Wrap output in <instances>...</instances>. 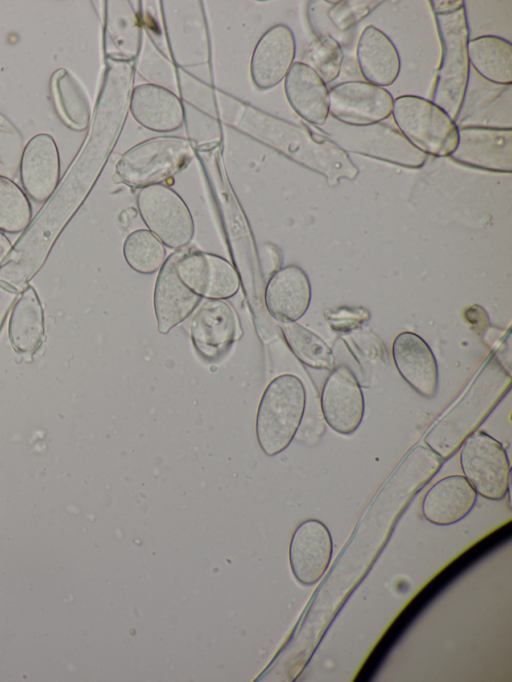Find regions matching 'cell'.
Segmentation results:
<instances>
[{
  "label": "cell",
  "mask_w": 512,
  "mask_h": 682,
  "mask_svg": "<svg viewBox=\"0 0 512 682\" xmlns=\"http://www.w3.org/2000/svg\"><path fill=\"white\" fill-rule=\"evenodd\" d=\"M510 383V375L490 360L459 400L428 430L424 444L442 460L452 456L494 410Z\"/></svg>",
  "instance_id": "1"
},
{
  "label": "cell",
  "mask_w": 512,
  "mask_h": 682,
  "mask_svg": "<svg viewBox=\"0 0 512 682\" xmlns=\"http://www.w3.org/2000/svg\"><path fill=\"white\" fill-rule=\"evenodd\" d=\"M254 113L264 123V132H253L251 136L324 175L331 185L340 178L352 180L358 175V168L346 151L325 136L263 112Z\"/></svg>",
  "instance_id": "2"
},
{
  "label": "cell",
  "mask_w": 512,
  "mask_h": 682,
  "mask_svg": "<svg viewBox=\"0 0 512 682\" xmlns=\"http://www.w3.org/2000/svg\"><path fill=\"white\" fill-rule=\"evenodd\" d=\"M305 406V387L296 375L281 374L268 383L255 420L257 442L267 456H275L290 445L303 419Z\"/></svg>",
  "instance_id": "3"
},
{
  "label": "cell",
  "mask_w": 512,
  "mask_h": 682,
  "mask_svg": "<svg viewBox=\"0 0 512 682\" xmlns=\"http://www.w3.org/2000/svg\"><path fill=\"white\" fill-rule=\"evenodd\" d=\"M434 18L442 55L431 101L455 121L465 100L470 73L466 8L464 6L449 14L434 15Z\"/></svg>",
  "instance_id": "4"
},
{
  "label": "cell",
  "mask_w": 512,
  "mask_h": 682,
  "mask_svg": "<svg viewBox=\"0 0 512 682\" xmlns=\"http://www.w3.org/2000/svg\"><path fill=\"white\" fill-rule=\"evenodd\" d=\"M195 155L191 142L180 136H157L124 152L115 166L117 182L131 188L162 184L184 170Z\"/></svg>",
  "instance_id": "5"
},
{
  "label": "cell",
  "mask_w": 512,
  "mask_h": 682,
  "mask_svg": "<svg viewBox=\"0 0 512 682\" xmlns=\"http://www.w3.org/2000/svg\"><path fill=\"white\" fill-rule=\"evenodd\" d=\"M392 117L399 132L419 151L448 157L458 142V126L431 100L402 95L393 100Z\"/></svg>",
  "instance_id": "6"
},
{
  "label": "cell",
  "mask_w": 512,
  "mask_h": 682,
  "mask_svg": "<svg viewBox=\"0 0 512 682\" xmlns=\"http://www.w3.org/2000/svg\"><path fill=\"white\" fill-rule=\"evenodd\" d=\"M320 131L344 151L348 149L407 167L421 166L426 159L424 153L387 123L353 127L337 122L321 126Z\"/></svg>",
  "instance_id": "7"
},
{
  "label": "cell",
  "mask_w": 512,
  "mask_h": 682,
  "mask_svg": "<svg viewBox=\"0 0 512 682\" xmlns=\"http://www.w3.org/2000/svg\"><path fill=\"white\" fill-rule=\"evenodd\" d=\"M139 214L149 231L171 249H182L193 239L195 224L183 198L165 184L140 188Z\"/></svg>",
  "instance_id": "8"
},
{
  "label": "cell",
  "mask_w": 512,
  "mask_h": 682,
  "mask_svg": "<svg viewBox=\"0 0 512 682\" xmlns=\"http://www.w3.org/2000/svg\"><path fill=\"white\" fill-rule=\"evenodd\" d=\"M460 465L477 494L499 501L509 491L510 462L503 445L483 431H475L461 445Z\"/></svg>",
  "instance_id": "9"
},
{
  "label": "cell",
  "mask_w": 512,
  "mask_h": 682,
  "mask_svg": "<svg viewBox=\"0 0 512 682\" xmlns=\"http://www.w3.org/2000/svg\"><path fill=\"white\" fill-rule=\"evenodd\" d=\"M393 100L385 88L359 80L338 83L328 91L329 114L337 122L353 127L386 120L391 115Z\"/></svg>",
  "instance_id": "10"
},
{
  "label": "cell",
  "mask_w": 512,
  "mask_h": 682,
  "mask_svg": "<svg viewBox=\"0 0 512 682\" xmlns=\"http://www.w3.org/2000/svg\"><path fill=\"white\" fill-rule=\"evenodd\" d=\"M175 270L189 290L208 300L231 298L240 288L236 269L213 253L185 249L176 261Z\"/></svg>",
  "instance_id": "11"
},
{
  "label": "cell",
  "mask_w": 512,
  "mask_h": 682,
  "mask_svg": "<svg viewBox=\"0 0 512 682\" xmlns=\"http://www.w3.org/2000/svg\"><path fill=\"white\" fill-rule=\"evenodd\" d=\"M239 325L232 306L224 300H207L194 313L190 339L197 355L208 363L223 359L238 337Z\"/></svg>",
  "instance_id": "12"
},
{
  "label": "cell",
  "mask_w": 512,
  "mask_h": 682,
  "mask_svg": "<svg viewBox=\"0 0 512 682\" xmlns=\"http://www.w3.org/2000/svg\"><path fill=\"white\" fill-rule=\"evenodd\" d=\"M449 157L470 167L510 172L512 129L478 125L458 127L457 146Z\"/></svg>",
  "instance_id": "13"
},
{
  "label": "cell",
  "mask_w": 512,
  "mask_h": 682,
  "mask_svg": "<svg viewBox=\"0 0 512 682\" xmlns=\"http://www.w3.org/2000/svg\"><path fill=\"white\" fill-rule=\"evenodd\" d=\"M320 403L324 420L333 431L349 435L360 426L365 410L364 395L347 366L331 370L324 382Z\"/></svg>",
  "instance_id": "14"
},
{
  "label": "cell",
  "mask_w": 512,
  "mask_h": 682,
  "mask_svg": "<svg viewBox=\"0 0 512 682\" xmlns=\"http://www.w3.org/2000/svg\"><path fill=\"white\" fill-rule=\"evenodd\" d=\"M333 541L326 525L317 519H307L295 529L289 546L292 573L304 585L317 583L329 567Z\"/></svg>",
  "instance_id": "15"
},
{
  "label": "cell",
  "mask_w": 512,
  "mask_h": 682,
  "mask_svg": "<svg viewBox=\"0 0 512 682\" xmlns=\"http://www.w3.org/2000/svg\"><path fill=\"white\" fill-rule=\"evenodd\" d=\"M296 55L295 36L290 27L276 24L258 39L250 60V76L259 90H268L285 79Z\"/></svg>",
  "instance_id": "16"
},
{
  "label": "cell",
  "mask_w": 512,
  "mask_h": 682,
  "mask_svg": "<svg viewBox=\"0 0 512 682\" xmlns=\"http://www.w3.org/2000/svg\"><path fill=\"white\" fill-rule=\"evenodd\" d=\"M185 249H177L166 258L154 285L153 305L160 334L169 333L186 320L201 302L178 278L175 264Z\"/></svg>",
  "instance_id": "17"
},
{
  "label": "cell",
  "mask_w": 512,
  "mask_h": 682,
  "mask_svg": "<svg viewBox=\"0 0 512 682\" xmlns=\"http://www.w3.org/2000/svg\"><path fill=\"white\" fill-rule=\"evenodd\" d=\"M19 173L24 190L34 201L42 203L49 199L60 178L59 151L50 134H36L27 142Z\"/></svg>",
  "instance_id": "18"
},
{
  "label": "cell",
  "mask_w": 512,
  "mask_h": 682,
  "mask_svg": "<svg viewBox=\"0 0 512 682\" xmlns=\"http://www.w3.org/2000/svg\"><path fill=\"white\" fill-rule=\"evenodd\" d=\"M392 356L399 374L414 391L425 398L436 395L438 365L423 338L408 331L398 334L392 344Z\"/></svg>",
  "instance_id": "19"
},
{
  "label": "cell",
  "mask_w": 512,
  "mask_h": 682,
  "mask_svg": "<svg viewBox=\"0 0 512 682\" xmlns=\"http://www.w3.org/2000/svg\"><path fill=\"white\" fill-rule=\"evenodd\" d=\"M129 111L142 127L159 133L176 131L185 120L180 98L171 90L152 83L133 87Z\"/></svg>",
  "instance_id": "20"
},
{
  "label": "cell",
  "mask_w": 512,
  "mask_h": 682,
  "mask_svg": "<svg viewBox=\"0 0 512 682\" xmlns=\"http://www.w3.org/2000/svg\"><path fill=\"white\" fill-rule=\"evenodd\" d=\"M310 302L309 278L297 265H287L275 271L266 284V309L279 322L297 321L306 313Z\"/></svg>",
  "instance_id": "21"
},
{
  "label": "cell",
  "mask_w": 512,
  "mask_h": 682,
  "mask_svg": "<svg viewBox=\"0 0 512 682\" xmlns=\"http://www.w3.org/2000/svg\"><path fill=\"white\" fill-rule=\"evenodd\" d=\"M477 501V493L461 475H450L437 481L425 494L422 514L432 524L447 526L466 517Z\"/></svg>",
  "instance_id": "22"
},
{
  "label": "cell",
  "mask_w": 512,
  "mask_h": 682,
  "mask_svg": "<svg viewBox=\"0 0 512 682\" xmlns=\"http://www.w3.org/2000/svg\"><path fill=\"white\" fill-rule=\"evenodd\" d=\"M357 64L366 82L379 87L392 85L399 76L401 58L392 40L379 28L368 25L356 46Z\"/></svg>",
  "instance_id": "23"
},
{
  "label": "cell",
  "mask_w": 512,
  "mask_h": 682,
  "mask_svg": "<svg viewBox=\"0 0 512 682\" xmlns=\"http://www.w3.org/2000/svg\"><path fill=\"white\" fill-rule=\"evenodd\" d=\"M284 91L288 103L302 119L318 127L327 122L328 89L311 67L294 62L285 77Z\"/></svg>",
  "instance_id": "24"
},
{
  "label": "cell",
  "mask_w": 512,
  "mask_h": 682,
  "mask_svg": "<svg viewBox=\"0 0 512 682\" xmlns=\"http://www.w3.org/2000/svg\"><path fill=\"white\" fill-rule=\"evenodd\" d=\"M8 333L13 349L20 354H34L44 342V311L33 286L22 291L14 303Z\"/></svg>",
  "instance_id": "25"
},
{
  "label": "cell",
  "mask_w": 512,
  "mask_h": 682,
  "mask_svg": "<svg viewBox=\"0 0 512 682\" xmlns=\"http://www.w3.org/2000/svg\"><path fill=\"white\" fill-rule=\"evenodd\" d=\"M105 54L106 59L134 61L141 41V29L135 13L127 2H106Z\"/></svg>",
  "instance_id": "26"
},
{
  "label": "cell",
  "mask_w": 512,
  "mask_h": 682,
  "mask_svg": "<svg viewBox=\"0 0 512 682\" xmlns=\"http://www.w3.org/2000/svg\"><path fill=\"white\" fill-rule=\"evenodd\" d=\"M469 64L486 81L497 85L512 83V44L494 35L469 39Z\"/></svg>",
  "instance_id": "27"
},
{
  "label": "cell",
  "mask_w": 512,
  "mask_h": 682,
  "mask_svg": "<svg viewBox=\"0 0 512 682\" xmlns=\"http://www.w3.org/2000/svg\"><path fill=\"white\" fill-rule=\"evenodd\" d=\"M51 92L57 113L69 128H88L92 109L89 97L79 80L67 69L59 68L51 76Z\"/></svg>",
  "instance_id": "28"
},
{
  "label": "cell",
  "mask_w": 512,
  "mask_h": 682,
  "mask_svg": "<svg viewBox=\"0 0 512 682\" xmlns=\"http://www.w3.org/2000/svg\"><path fill=\"white\" fill-rule=\"evenodd\" d=\"M279 328L289 349L304 365L323 370L335 368L333 352L319 335L296 321L279 322Z\"/></svg>",
  "instance_id": "29"
},
{
  "label": "cell",
  "mask_w": 512,
  "mask_h": 682,
  "mask_svg": "<svg viewBox=\"0 0 512 682\" xmlns=\"http://www.w3.org/2000/svg\"><path fill=\"white\" fill-rule=\"evenodd\" d=\"M122 250L129 267L140 274L155 273L166 260L164 244L147 229L128 234Z\"/></svg>",
  "instance_id": "30"
},
{
  "label": "cell",
  "mask_w": 512,
  "mask_h": 682,
  "mask_svg": "<svg viewBox=\"0 0 512 682\" xmlns=\"http://www.w3.org/2000/svg\"><path fill=\"white\" fill-rule=\"evenodd\" d=\"M32 208L24 191L10 178L0 175V230L24 231L31 222Z\"/></svg>",
  "instance_id": "31"
},
{
  "label": "cell",
  "mask_w": 512,
  "mask_h": 682,
  "mask_svg": "<svg viewBox=\"0 0 512 682\" xmlns=\"http://www.w3.org/2000/svg\"><path fill=\"white\" fill-rule=\"evenodd\" d=\"M343 58L340 43L329 34H320L308 46L303 63L311 67L327 85L338 78Z\"/></svg>",
  "instance_id": "32"
},
{
  "label": "cell",
  "mask_w": 512,
  "mask_h": 682,
  "mask_svg": "<svg viewBox=\"0 0 512 682\" xmlns=\"http://www.w3.org/2000/svg\"><path fill=\"white\" fill-rule=\"evenodd\" d=\"M23 150L21 132L5 115L0 113V175L7 178L16 176Z\"/></svg>",
  "instance_id": "33"
},
{
  "label": "cell",
  "mask_w": 512,
  "mask_h": 682,
  "mask_svg": "<svg viewBox=\"0 0 512 682\" xmlns=\"http://www.w3.org/2000/svg\"><path fill=\"white\" fill-rule=\"evenodd\" d=\"M331 7L327 10L330 23L339 31L346 32L358 22L366 18L383 1L376 0H344L330 1Z\"/></svg>",
  "instance_id": "34"
},
{
  "label": "cell",
  "mask_w": 512,
  "mask_h": 682,
  "mask_svg": "<svg viewBox=\"0 0 512 682\" xmlns=\"http://www.w3.org/2000/svg\"><path fill=\"white\" fill-rule=\"evenodd\" d=\"M17 292L7 288L0 284V331L4 325L6 317L9 311L12 309L16 298L18 297Z\"/></svg>",
  "instance_id": "35"
},
{
  "label": "cell",
  "mask_w": 512,
  "mask_h": 682,
  "mask_svg": "<svg viewBox=\"0 0 512 682\" xmlns=\"http://www.w3.org/2000/svg\"><path fill=\"white\" fill-rule=\"evenodd\" d=\"M429 3L434 15L449 14L465 6L463 0H432Z\"/></svg>",
  "instance_id": "36"
},
{
  "label": "cell",
  "mask_w": 512,
  "mask_h": 682,
  "mask_svg": "<svg viewBox=\"0 0 512 682\" xmlns=\"http://www.w3.org/2000/svg\"><path fill=\"white\" fill-rule=\"evenodd\" d=\"M12 249V244L8 237L0 230V266Z\"/></svg>",
  "instance_id": "37"
}]
</instances>
